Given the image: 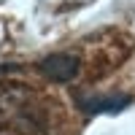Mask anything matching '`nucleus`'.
<instances>
[{"label":"nucleus","mask_w":135,"mask_h":135,"mask_svg":"<svg viewBox=\"0 0 135 135\" xmlns=\"http://www.w3.org/2000/svg\"><path fill=\"white\" fill-rule=\"evenodd\" d=\"M8 70H16V65H0V73H8Z\"/></svg>","instance_id":"obj_4"},{"label":"nucleus","mask_w":135,"mask_h":135,"mask_svg":"<svg viewBox=\"0 0 135 135\" xmlns=\"http://www.w3.org/2000/svg\"><path fill=\"white\" fill-rule=\"evenodd\" d=\"M0 114L16 130H25L32 135L43 130V111L38 108L35 95L27 86H8L0 92Z\"/></svg>","instance_id":"obj_1"},{"label":"nucleus","mask_w":135,"mask_h":135,"mask_svg":"<svg viewBox=\"0 0 135 135\" xmlns=\"http://www.w3.org/2000/svg\"><path fill=\"white\" fill-rule=\"evenodd\" d=\"M76 103L86 114H116V111L130 105V97L119 92L116 95H78Z\"/></svg>","instance_id":"obj_3"},{"label":"nucleus","mask_w":135,"mask_h":135,"mask_svg":"<svg viewBox=\"0 0 135 135\" xmlns=\"http://www.w3.org/2000/svg\"><path fill=\"white\" fill-rule=\"evenodd\" d=\"M41 73L51 78V81H70V78H76L78 73V57L76 54H49V57H43L41 60Z\"/></svg>","instance_id":"obj_2"}]
</instances>
